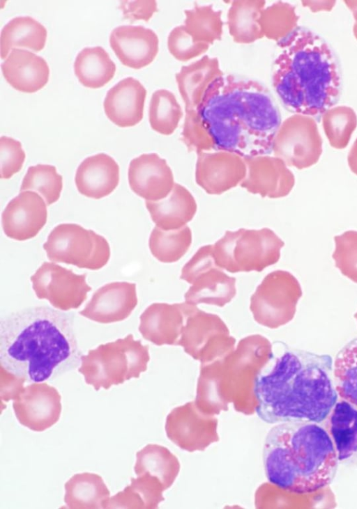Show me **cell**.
<instances>
[{
	"instance_id": "obj_1",
	"label": "cell",
	"mask_w": 357,
	"mask_h": 509,
	"mask_svg": "<svg viewBox=\"0 0 357 509\" xmlns=\"http://www.w3.org/2000/svg\"><path fill=\"white\" fill-rule=\"evenodd\" d=\"M197 111L215 151L243 157L273 152L281 116L269 91L260 82L223 75L211 83Z\"/></svg>"
},
{
	"instance_id": "obj_2",
	"label": "cell",
	"mask_w": 357,
	"mask_h": 509,
	"mask_svg": "<svg viewBox=\"0 0 357 509\" xmlns=\"http://www.w3.org/2000/svg\"><path fill=\"white\" fill-rule=\"evenodd\" d=\"M253 392L256 413L266 423H321L337 401L332 358L287 348L271 368L257 374Z\"/></svg>"
},
{
	"instance_id": "obj_3",
	"label": "cell",
	"mask_w": 357,
	"mask_h": 509,
	"mask_svg": "<svg viewBox=\"0 0 357 509\" xmlns=\"http://www.w3.org/2000/svg\"><path fill=\"white\" fill-rule=\"evenodd\" d=\"M82 355L73 314L41 306L1 318V366L26 381L43 382L74 370Z\"/></svg>"
},
{
	"instance_id": "obj_4",
	"label": "cell",
	"mask_w": 357,
	"mask_h": 509,
	"mask_svg": "<svg viewBox=\"0 0 357 509\" xmlns=\"http://www.w3.org/2000/svg\"><path fill=\"white\" fill-rule=\"evenodd\" d=\"M273 88L284 107L319 122L340 97L342 75L339 58L328 42L304 26H297L277 42Z\"/></svg>"
},
{
	"instance_id": "obj_5",
	"label": "cell",
	"mask_w": 357,
	"mask_h": 509,
	"mask_svg": "<svg viewBox=\"0 0 357 509\" xmlns=\"http://www.w3.org/2000/svg\"><path fill=\"white\" fill-rule=\"evenodd\" d=\"M265 475L289 492H314L333 480L338 459L332 439L317 423L292 420L277 423L263 447Z\"/></svg>"
},
{
	"instance_id": "obj_6",
	"label": "cell",
	"mask_w": 357,
	"mask_h": 509,
	"mask_svg": "<svg viewBox=\"0 0 357 509\" xmlns=\"http://www.w3.org/2000/svg\"><path fill=\"white\" fill-rule=\"evenodd\" d=\"M149 346L130 334L123 338L98 345L81 356L78 371L96 391L138 378L147 369Z\"/></svg>"
},
{
	"instance_id": "obj_7",
	"label": "cell",
	"mask_w": 357,
	"mask_h": 509,
	"mask_svg": "<svg viewBox=\"0 0 357 509\" xmlns=\"http://www.w3.org/2000/svg\"><path fill=\"white\" fill-rule=\"evenodd\" d=\"M284 242L268 228L227 230L213 244L216 265L230 273L261 272L275 264Z\"/></svg>"
},
{
	"instance_id": "obj_8",
	"label": "cell",
	"mask_w": 357,
	"mask_h": 509,
	"mask_svg": "<svg viewBox=\"0 0 357 509\" xmlns=\"http://www.w3.org/2000/svg\"><path fill=\"white\" fill-rule=\"evenodd\" d=\"M43 249L52 262L91 270L101 269L110 258L107 240L76 224H61L54 228Z\"/></svg>"
},
{
	"instance_id": "obj_9",
	"label": "cell",
	"mask_w": 357,
	"mask_h": 509,
	"mask_svg": "<svg viewBox=\"0 0 357 509\" xmlns=\"http://www.w3.org/2000/svg\"><path fill=\"white\" fill-rule=\"evenodd\" d=\"M180 279L191 284L185 302L223 307L236 294V278L227 275L214 260L213 244L201 246L181 269Z\"/></svg>"
},
{
	"instance_id": "obj_10",
	"label": "cell",
	"mask_w": 357,
	"mask_h": 509,
	"mask_svg": "<svg viewBox=\"0 0 357 509\" xmlns=\"http://www.w3.org/2000/svg\"><path fill=\"white\" fill-rule=\"evenodd\" d=\"M298 295V283L288 272L268 274L250 297V309L259 324L275 329L291 320Z\"/></svg>"
},
{
	"instance_id": "obj_11",
	"label": "cell",
	"mask_w": 357,
	"mask_h": 509,
	"mask_svg": "<svg viewBox=\"0 0 357 509\" xmlns=\"http://www.w3.org/2000/svg\"><path fill=\"white\" fill-rule=\"evenodd\" d=\"M275 157L298 169L316 164L322 152V139L314 118L295 114L284 120L273 143Z\"/></svg>"
},
{
	"instance_id": "obj_12",
	"label": "cell",
	"mask_w": 357,
	"mask_h": 509,
	"mask_svg": "<svg viewBox=\"0 0 357 509\" xmlns=\"http://www.w3.org/2000/svg\"><path fill=\"white\" fill-rule=\"evenodd\" d=\"M236 339L215 314L206 313L195 306L188 315L178 345L195 359L209 360L233 350Z\"/></svg>"
},
{
	"instance_id": "obj_13",
	"label": "cell",
	"mask_w": 357,
	"mask_h": 509,
	"mask_svg": "<svg viewBox=\"0 0 357 509\" xmlns=\"http://www.w3.org/2000/svg\"><path fill=\"white\" fill-rule=\"evenodd\" d=\"M86 277V274H77L54 263L44 262L30 279L38 299L66 311L79 308L86 300L92 289Z\"/></svg>"
},
{
	"instance_id": "obj_14",
	"label": "cell",
	"mask_w": 357,
	"mask_h": 509,
	"mask_svg": "<svg viewBox=\"0 0 357 509\" xmlns=\"http://www.w3.org/2000/svg\"><path fill=\"white\" fill-rule=\"evenodd\" d=\"M57 389L47 383L33 382L25 386L13 402L19 423L35 432L51 428L59 419L62 406Z\"/></svg>"
},
{
	"instance_id": "obj_15",
	"label": "cell",
	"mask_w": 357,
	"mask_h": 509,
	"mask_svg": "<svg viewBox=\"0 0 357 509\" xmlns=\"http://www.w3.org/2000/svg\"><path fill=\"white\" fill-rule=\"evenodd\" d=\"M247 173L243 157L217 150L197 153L195 181L207 194L220 195L240 185Z\"/></svg>"
},
{
	"instance_id": "obj_16",
	"label": "cell",
	"mask_w": 357,
	"mask_h": 509,
	"mask_svg": "<svg viewBox=\"0 0 357 509\" xmlns=\"http://www.w3.org/2000/svg\"><path fill=\"white\" fill-rule=\"evenodd\" d=\"M247 173L240 186L262 197L287 196L295 184L294 173L279 157L269 155L243 157Z\"/></svg>"
},
{
	"instance_id": "obj_17",
	"label": "cell",
	"mask_w": 357,
	"mask_h": 509,
	"mask_svg": "<svg viewBox=\"0 0 357 509\" xmlns=\"http://www.w3.org/2000/svg\"><path fill=\"white\" fill-rule=\"evenodd\" d=\"M47 204L37 193L20 191L7 204L2 212L1 224L5 235L24 241L34 237L47 222Z\"/></svg>"
},
{
	"instance_id": "obj_18",
	"label": "cell",
	"mask_w": 357,
	"mask_h": 509,
	"mask_svg": "<svg viewBox=\"0 0 357 509\" xmlns=\"http://www.w3.org/2000/svg\"><path fill=\"white\" fill-rule=\"evenodd\" d=\"M196 305L153 303L139 317L142 337L156 345H178L187 318Z\"/></svg>"
},
{
	"instance_id": "obj_19",
	"label": "cell",
	"mask_w": 357,
	"mask_h": 509,
	"mask_svg": "<svg viewBox=\"0 0 357 509\" xmlns=\"http://www.w3.org/2000/svg\"><path fill=\"white\" fill-rule=\"evenodd\" d=\"M136 284L126 281L107 283L93 292L79 315L108 324L126 320L137 304Z\"/></svg>"
},
{
	"instance_id": "obj_20",
	"label": "cell",
	"mask_w": 357,
	"mask_h": 509,
	"mask_svg": "<svg viewBox=\"0 0 357 509\" xmlns=\"http://www.w3.org/2000/svg\"><path fill=\"white\" fill-rule=\"evenodd\" d=\"M128 182L134 193L150 201L165 198L175 185L171 168L156 153L142 154L130 161Z\"/></svg>"
},
{
	"instance_id": "obj_21",
	"label": "cell",
	"mask_w": 357,
	"mask_h": 509,
	"mask_svg": "<svg viewBox=\"0 0 357 509\" xmlns=\"http://www.w3.org/2000/svg\"><path fill=\"white\" fill-rule=\"evenodd\" d=\"M109 45L121 63L140 69L153 62L159 50V40L151 29L143 26L121 25L109 36Z\"/></svg>"
},
{
	"instance_id": "obj_22",
	"label": "cell",
	"mask_w": 357,
	"mask_h": 509,
	"mask_svg": "<svg viewBox=\"0 0 357 509\" xmlns=\"http://www.w3.org/2000/svg\"><path fill=\"white\" fill-rule=\"evenodd\" d=\"M146 90L132 77L120 80L107 93L103 102L107 117L121 127H132L143 118Z\"/></svg>"
},
{
	"instance_id": "obj_23",
	"label": "cell",
	"mask_w": 357,
	"mask_h": 509,
	"mask_svg": "<svg viewBox=\"0 0 357 509\" xmlns=\"http://www.w3.org/2000/svg\"><path fill=\"white\" fill-rule=\"evenodd\" d=\"M216 57L208 55L181 67L175 79L185 108V116L198 115L204 93L216 78L223 75Z\"/></svg>"
},
{
	"instance_id": "obj_24",
	"label": "cell",
	"mask_w": 357,
	"mask_h": 509,
	"mask_svg": "<svg viewBox=\"0 0 357 509\" xmlns=\"http://www.w3.org/2000/svg\"><path fill=\"white\" fill-rule=\"evenodd\" d=\"M1 67L6 81L21 92H36L43 88L49 79L50 68L47 61L25 49L13 48Z\"/></svg>"
},
{
	"instance_id": "obj_25",
	"label": "cell",
	"mask_w": 357,
	"mask_h": 509,
	"mask_svg": "<svg viewBox=\"0 0 357 509\" xmlns=\"http://www.w3.org/2000/svg\"><path fill=\"white\" fill-rule=\"evenodd\" d=\"M75 182L81 194L95 199L105 197L119 185V166L105 153L88 157L78 166Z\"/></svg>"
},
{
	"instance_id": "obj_26",
	"label": "cell",
	"mask_w": 357,
	"mask_h": 509,
	"mask_svg": "<svg viewBox=\"0 0 357 509\" xmlns=\"http://www.w3.org/2000/svg\"><path fill=\"white\" fill-rule=\"evenodd\" d=\"M325 420L338 462L357 461V405L341 398Z\"/></svg>"
},
{
	"instance_id": "obj_27",
	"label": "cell",
	"mask_w": 357,
	"mask_h": 509,
	"mask_svg": "<svg viewBox=\"0 0 357 509\" xmlns=\"http://www.w3.org/2000/svg\"><path fill=\"white\" fill-rule=\"evenodd\" d=\"M146 207L155 226L165 230L179 229L195 217L197 205L183 185L175 183L170 194L157 201H146Z\"/></svg>"
},
{
	"instance_id": "obj_28",
	"label": "cell",
	"mask_w": 357,
	"mask_h": 509,
	"mask_svg": "<svg viewBox=\"0 0 357 509\" xmlns=\"http://www.w3.org/2000/svg\"><path fill=\"white\" fill-rule=\"evenodd\" d=\"M64 487V502L70 509L105 508L110 498V492L102 477L96 473H76Z\"/></svg>"
},
{
	"instance_id": "obj_29",
	"label": "cell",
	"mask_w": 357,
	"mask_h": 509,
	"mask_svg": "<svg viewBox=\"0 0 357 509\" xmlns=\"http://www.w3.org/2000/svg\"><path fill=\"white\" fill-rule=\"evenodd\" d=\"M264 0H234L227 13L229 33L239 44H250L264 38L259 19L265 8Z\"/></svg>"
},
{
	"instance_id": "obj_30",
	"label": "cell",
	"mask_w": 357,
	"mask_h": 509,
	"mask_svg": "<svg viewBox=\"0 0 357 509\" xmlns=\"http://www.w3.org/2000/svg\"><path fill=\"white\" fill-rule=\"evenodd\" d=\"M46 28L30 16H19L10 19L1 29L0 37L1 57L6 58L15 47L41 51L46 42Z\"/></svg>"
},
{
	"instance_id": "obj_31",
	"label": "cell",
	"mask_w": 357,
	"mask_h": 509,
	"mask_svg": "<svg viewBox=\"0 0 357 509\" xmlns=\"http://www.w3.org/2000/svg\"><path fill=\"white\" fill-rule=\"evenodd\" d=\"M74 71L84 86L98 88L114 77L116 65L103 47H85L75 58Z\"/></svg>"
},
{
	"instance_id": "obj_32",
	"label": "cell",
	"mask_w": 357,
	"mask_h": 509,
	"mask_svg": "<svg viewBox=\"0 0 357 509\" xmlns=\"http://www.w3.org/2000/svg\"><path fill=\"white\" fill-rule=\"evenodd\" d=\"M183 24L195 42L213 44L221 40L223 33L222 11L214 9L213 5H195L184 10Z\"/></svg>"
},
{
	"instance_id": "obj_33",
	"label": "cell",
	"mask_w": 357,
	"mask_h": 509,
	"mask_svg": "<svg viewBox=\"0 0 357 509\" xmlns=\"http://www.w3.org/2000/svg\"><path fill=\"white\" fill-rule=\"evenodd\" d=\"M192 231L188 226L165 230L155 226L150 235L149 246L160 262L172 263L180 260L192 244Z\"/></svg>"
},
{
	"instance_id": "obj_34",
	"label": "cell",
	"mask_w": 357,
	"mask_h": 509,
	"mask_svg": "<svg viewBox=\"0 0 357 509\" xmlns=\"http://www.w3.org/2000/svg\"><path fill=\"white\" fill-rule=\"evenodd\" d=\"M333 378L340 398L357 405V337L336 354Z\"/></svg>"
},
{
	"instance_id": "obj_35",
	"label": "cell",
	"mask_w": 357,
	"mask_h": 509,
	"mask_svg": "<svg viewBox=\"0 0 357 509\" xmlns=\"http://www.w3.org/2000/svg\"><path fill=\"white\" fill-rule=\"evenodd\" d=\"M182 116V109L172 91L162 88L153 93L149 107V120L154 131L167 136L173 134Z\"/></svg>"
},
{
	"instance_id": "obj_36",
	"label": "cell",
	"mask_w": 357,
	"mask_h": 509,
	"mask_svg": "<svg viewBox=\"0 0 357 509\" xmlns=\"http://www.w3.org/2000/svg\"><path fill=\"white\" fill-rule=\"evenodd\" d=\"M298 18L293 6L277 1L261 10L259 23L264 37L278 42L298 26Z\"/></svg>"
},
{
	"instance_id": "obj_37",
	"label": "cell",
	"mask_w": 357,
	"mask_h": 509,
	"mask_svg": "<svg viewBox=\"0 0 357 509\" xmlns=\"http://www.w3.org/2000/svg\"><path fill=\"white\" fill-rule=\"evenodd\" d=\"M63 188V178L54 166L37 164L30 166L24 175L20 191L33 190L45 199L47 205L57 201Z\"/></svg>"
},
{
	"instance_id": "obj_38",
	"label": "cell",
	"mask_w": 357,
	"mask_h": 509,
	"mask_svg": "<svg viewBox=\"0 0 357 509\" xmlns=\"http://www.w3.org/2000/svg\"><path fill=\"white\" fill-rule=\"evenodd\" d=\"M323 127L331 146L343 149L357 126V117L349 107L331 108L323 115Z\"/></svg>"
},
{
	"instance_id": "obj_39",
	"label": "cell",
	"mask_w": 357,
	"mask_h": 509,
	"mask_svg": "<svg viewBox=\"0 0 357 509\" xmlns=\"http://www.w3.org/2000/svg\"><path fill=\"white\" fill-rule=\"evenodd\" d=\"M209 45L195 42L184 26H175L167 37V48L171 55L178 61H188L204 54Z\"/></svg>"
},
{
	"instance_id": "obj_40",
	"label": "cell",
	"mask_w": 357,
	"mask_h": 509,
	"mask_svg": "<svg viewBox=\"0 0 357 509\" xmlns=\"http://www.w3.org/2000/svg\"><path fill=\"white\" fill-rule=\"evenodd\" d=\"M334 240L336 249L333 257L337 267L344 274L357 277V231H346Z\"/></svg>"
},
{
	"instance_id": "obj_41",
	"label": "cell",
	"mask_w": 357,
	"mask_h": 509,
	"mask_svg": "<svg viewBox=\"0 0 357 509\" xmlns=\"http://www.w3.org/2000/svg\"><path fill=\"white\" fill-rule=\"evenodd\" d=\"M25 152L22 143L11 137L0 138V178L9 179L22 168Z\"/></svg>"
},
{
	"instance_id": "obj_42",
	"label": "cell",
	"mask_w": 357,
	"mask_h": 509,
	"mask_svg": "<svg viewBox=\"0 0 357 509\" xmlns=\"http://www.w3.org/2000/svg\"><path fill=\"white\" fill-rule=\"evenodd\" d=\"M119 8L123 17L130 19L131 23L139 19L147 22L158 11L157 2L153 0L122 1Z\"/></svg>"
},
{
	"instance_id": "obj_43",
	"label": "cell",
	"mask_w": 357,
	"mask_h": 509,
	"mask_svg": "<svg viewBox=\"0 0 357 509\" xmlns=\"http://www.w3.org/2000/svg\"><path fill=\"white\" fill-rule=\"evenodd\" d=\"M26 380L7 371L1 366V399L3 402L14 400L23 389Z\"/></svg>"
},
{
	"instance_id": "obj_44",
	"label": "cell",
	"mask_w": 357,
	"mask_h": 509,
	"mask_svg": "<svg viewBox=\"0 0 357 509\" xmlns=\"http://www.w3.org/2000/svg\"><path fill=\"white\" fill-rule=\"evenodd\" d=\"M348 164L351 171L357 175V139L349 153Z\"/></svg>"
}]
</instances>
